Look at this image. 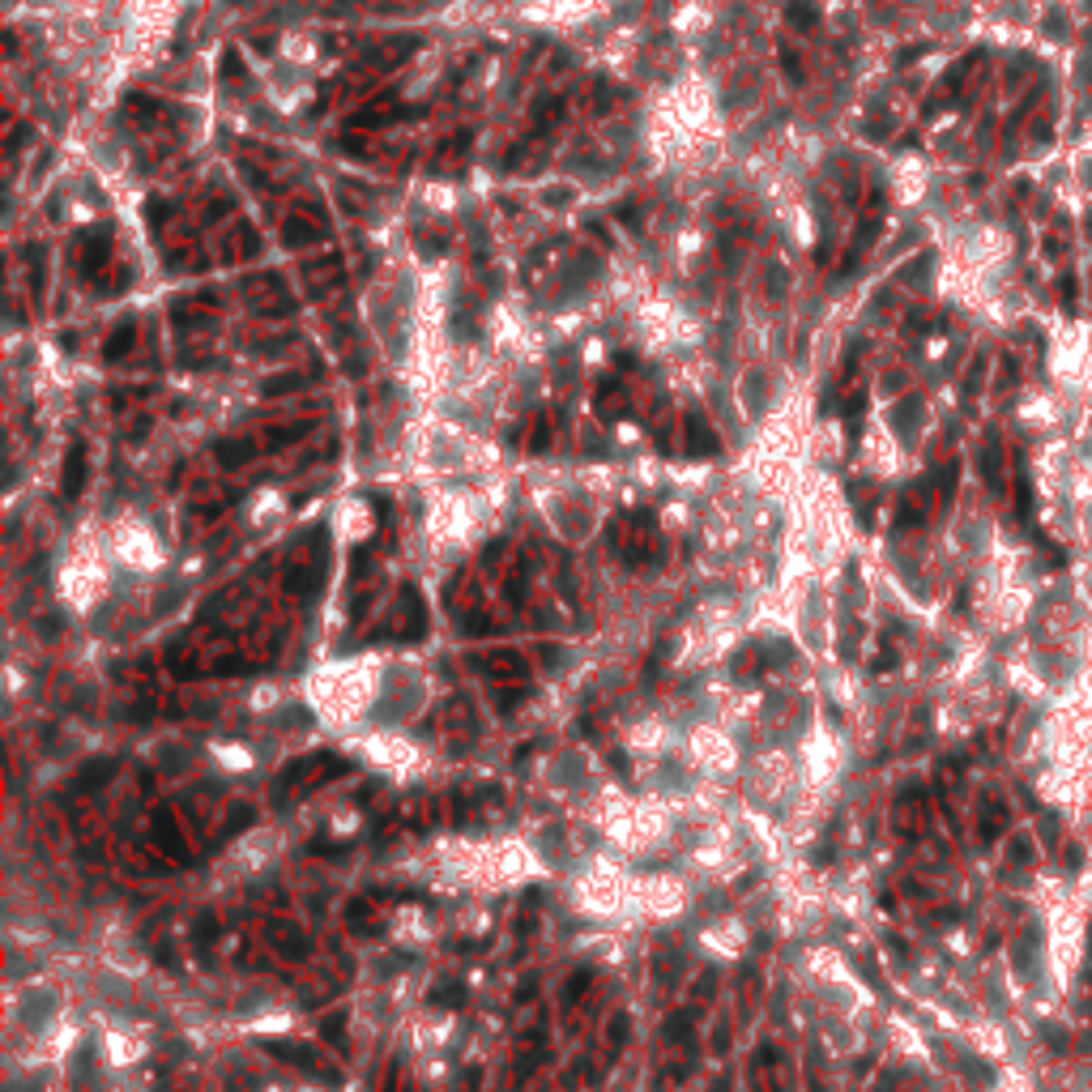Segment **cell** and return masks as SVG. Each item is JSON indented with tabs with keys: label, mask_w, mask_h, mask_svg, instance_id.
<instances>
[{
	"label": "cell",
	"mask_w": 1092,
	"mask_h": 1092,
	"mask_svg": "<svg viewBox=\"0 0 1092 1092\" xmlns=\"http://www.w3.org/2000/svg\"><path fill=\"white\" fill-rule=\"evenodd\" d=\"M320 239H325V222H308V218H286L282 222V244L286 248L320 244Z\"/></svg>",
	"instance_id": "cell-1"
},
{
	"label": "cell",
	"mask_w": 1092,
	"mask_h": 1092,
	"mask_svg": "<svg viewBox=\"0 0 1092 1092\" xmlns=\"http://www.w3.org/2000/svg\"><path fill=\"white\" fill-rule=\"evenodd\" d=\"M86 483V448L82 444H73L65 456V495H77Z\"/></svg>",
	"instance_id": "cell-2"
},
{
	"label": "cell",
	"mask_w": 1092,
	"mask_h": 1092,
	"mask_svg": "<svg viewBox=\"0 0 1092 1092\" xmlns=\"http://www.w3.org/2000/svg\"><path fill=\"white\" fill-rule=\"evenodd\" d=\"M82 244H86V252H82V274H95L98 265L107 261V230H90Z\"/></svg>",
	"instance_id": "cell-3"
},
{
	"label": "cell",
	"mask_w": 1092,
	"mask_h": 1092,
	"mask_svg": "<svg viewBox=\"0 0 1092 1092\" xmlns=\"http://www.w3.org/2000/svg\"><path fill=\"white\" fill-rule=\"evenodd\" d=\"M132 342H137V325H132V320H124V325L112 333V342H107V350H103V359H112V363L124 359V355L132 350Z\"/></svg>",
	"instance_id": "cell-4"
},
{
	"label": "cell",
	"mask_w": 1092,
	"mask_h": 1092,
	"mask_svg": "<svg viewBox=\"0 0 1092 1092\" xmlns=\"http://www.w3.org/2000/svg\"><path fill=\"white\" fill-rule=\"evenodd\" d=\"M154 832H158V845L171 849L176 858H184V853H188V849H184V841H180V832H176V824H167V816L154 819Z\"/></svg>",
	"instance_id": "cell-5"
},
{
	"label": "cell",
	"mask_w": 1092,
	"mask_h": 1092,
	"mask_svg": "<svg viewBox=\"0 0 1092 1092\" xmlns=\"http://www.w3.org/2000/svg\"><path fill=\"white\" fill-rule=\"evenodd\" d=\"M218 456H222V465H244L248 456H252V444L248 440H222L218 444Z\"/></svg>",
	"instance_id": "cell-6"
},
{
	"label": "cell",
	"mask_w": 1092,
	"mask_h": 1092,
	"mask_svg": "<svg viewBox=\"0 0 1092 1092\" xmlns=\"http://www.w3.org/2000/svg\"><path fill=\"white\" fill-rule=\"evenodd\" d=\"M534 120H538V124H559V120H564V103H559V98H542Z\"/></svg>",
	"instance_id": "cell-7"
},
{
	"label": "cell",
	"mask_w": 1092,
	"mask_h": 1092,
	"mask_svg": "<svg viewBox=\"0 0 1092 1092\" xmlns=\"http://www.w3.org/2000/svg\"><path fill=\"white\" fill-rule=\"evenodd\" d=\"M303 436H308V423H291V427H282V431H269V444H274V448H282V444L303 440Z\"/></svg>",
	"instance_id": "cell-8"
},
{
	"label": "cell",
	"mask_w": 1092,
	"mask_h": 1092,
	"mask_svg": "<svg viewBox=\"0 0 1092 1092\" xmlns=\"http://www.w3.org/2000/svg\"><path fill=\"white\" fill-rule=\"evenodd\" d=\"M154 115H158V112L149 107V98H146V95H132V98H129V120H141V124H149Z\"/></svg>",
	"instance_id": "cell-9"
},
{
	"label": "cell",
	"mask_w": 1092,
	"mask_h": 1092,
	"mask_svg": "<svg viewBox=\"0 0 1092 1092\" xmlns=\"http://www.w3.org/2000/svg\"><path fill=\"white\" fill-rule=\"evenodd\" d=\"M269 1050H274V1054H277V1059H291V1062H303V1067H308V1062H311V1050H308V1045H269Z\"/></svg>",
	"instance_id": "cell-10"
},
{
	"label": "cell",
	"mask_w": 1092,
	"mask_h": 1092,
	"mask_svg": "<svg viewBox=\"0 0 1092 1092\" xmlns=\"http://www.w3.org/2000/svg\"><path fill=\"white\" fill-rule=\"evenodd\" d=\"M691 444H696L700 453H713V448H717V440H713V436L704 431V423L696 419V414H691Z\"/></svg>",
	"instance_id": "cell-11"
},
{
	"label": "cell",
	"mask_w": 1092,
	"mask_h": 1092,
	"mask_svg": "<svg viewBox=\"0 0 1092 1092\" xmlns=\"http://www.w3.org/2000/svg\"><path fill=\"white\" fill-rule=\"evenodd\" d=\"M410 48H414V43L406 39V43H393V48H384V51H372V60L375 65H393V60H402Z\"/></svg>",
	"instance_id": "cell-12"
},
{
	"label": "cell",
	"mask_w": 1092,
	"mask_h": 1092,
	"mask_svg": "<svg viewBox=\"0 0 1092 1092\" xmlns=\"http://www.w3.org/2000/svg\"><path fill=\"white\" fill-rule=\"evenodd\" d=\"M299 384H303V375H277V380L265 384V393L274 397V393H291V389H299Z\"/></svg>",
	"instance_id": "cell-13"
},
{
	"label": "cell",
	"mask_w": 1092,
	"mask_h": 1092,
	"mask_svg": "<svg viewBox=\"0 0 1092 1092\" xmlns=\"http://www.w3.org/2000/svg\"><path fill=\"white\" fill-rule=\"evenodd\" d=\"M986 478L998 487V444L995 440H990V448H986Z\"/></svg>",
	"instance_id": "cell-14"
},
{
	"label": "cell",
	"mask_w": 1092,
	"mask_h": 1092,
	"mask_svg": "<svg viewBox=\"0 0 1092 1092\" xmlns=\"http://www.w3.org/2000/svg\"><path fill=\"white\" fill-rule=\"evenodd\" d=\"M431 998H436V1003H461V986H440Z\"/></svg>",
	"instance_id": "cell-15"
},
{
	"label": "cell",
	"mask_w": 1092,
	"mask_h": 1092,
	"mask_svg": "<svg viewBox=\"0 0 1092 1092\" xmlns=\"http://www.w3.org/2000/svg\"><path fill=\"white\" fill-rule=\"evenodd\" d=\"M585 986H589V973H576V978L568 981V998H576L581 990H585Z\"/></svg>",
	"instance_id": "cell-16"
},
{
	"label": "cell",
	"mask_w": 1092,
	"mask_h": 1092,
	"mask_svg": "<svg viewBox=\"0 0 1092 1092\" xmlns=\"http://www.w3.org/2000/svg\"><path fill=\"white\" fill-rule=\"evenodd\" d=\"M781 65L790 68V77H794V82H802V68H799V60H794L790 51H781Z\"/></svg>",
	"instance_id": "cell-17"
},
{
	"label": "cell",
	"mask_w": 1092,
	"mask_h": 1092,
	"mask_svg": "<svg viewBox=\"0 0 1092 1092\" xmlns=\"http://www.w3.org/2000/svg\"><path fill=\"white\" fill-rule=\"evenodd\" d=\"M1011 858H1015V862H1024V858H1028V845H1024V841H1020V845H1011Z\"/></svg>",
	"instance_id": "cell-18"
}]
</instances>
